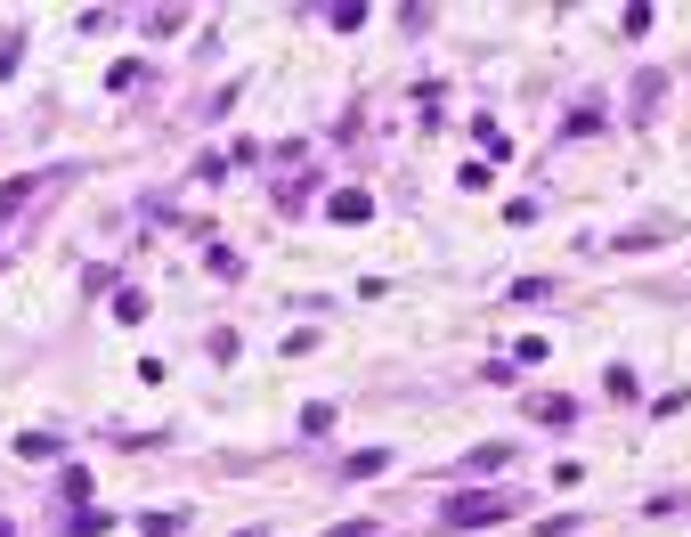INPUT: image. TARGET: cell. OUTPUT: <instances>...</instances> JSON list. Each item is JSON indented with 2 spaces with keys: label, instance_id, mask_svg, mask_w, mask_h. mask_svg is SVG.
Wrapping results in <instances>:
<instances>
[{
  "label": "cell",
  "instance_id": "obj_1",
  "mask_svg": "<svg viewBox=\"0 0 691 537\" xmlns=\"http://www.w3.org/2000/svg\"><path fill=\"white\" fill-rule=\"evenodd\" d=\"M496 513H505V497H456L448 505V521H496Z\"/></svg>",
  "mask_w": 691,
  "mask_h": 537
}]
</instances>
